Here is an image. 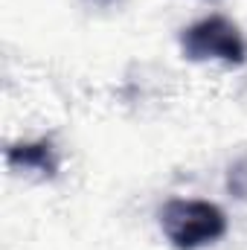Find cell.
I'll list each match as a JSON object with an SVG mask.
<instances>
[{"instance_id": "cell-1", "label": "cell", "mask_w": 247, "mask_h": 250, "mask_svg": "<svg viewBox=\"0 0 247 250\" xmlns=\"http://www.w3.org/2000/svg\"><path fill=\"white\" fill-rule=\"evenodd\" d=\"M160 230L178 250H198L227 233V215L209 201L172 198L160 209Z\"/></svg>"}, {"instance_id": "cell-2", "label": "cell", "mask_w": 247, "mask_h": 250, "mask_svg": "<svg viewBox=\"0 0 247 250\" xmlns=\"http://www.w3.org/2000/svg\"><path fill=\"white\" fill-rule=\"evenodd\" d=\"M181 47L189 62H224L230 67H242L247 62V41L239 26L221 15H209L181 35Z\"/></svg>"}, {"instance_id": "cell-3", "label": "cell", "mask_w": 247, "mask_h": 250, "mask_svg": "<svg viewBox=\"0 0 247 250\" xmlns=\"http://www.w3.org/2000/svg\"><path fill=\"white\" fill-rule=\"evenodd\" d=\"M6 163H9L15 172H35V175H41V178H53L56 169H59L56 148H53L47 140H38V143H15V146H9Z\"/></svg>"}, {"instance_id": "cell-4", "label": "cell", "mask_w": 247, "mask_h": 250, "mask_svg": "<svg viewBox=\"0 0 247 250\" xmlns=\"http://www.w3.org/2000/svg\"><path fill=\"white\" fill-rule=\"evenodd\" d=\"M227 187H230V192H233V195L247 198V160L236 163V166L230 169V181H227Z\"/></svg>"}, {"instance_id": "cell-5", "label": "cell", "mask_w": 247, "mask_h": 250, "mask_svg": "<svg viewBox=\"0 0 247 250\" xmlns=\"http://www.w3.org/2000/svg\"><path fill=\"white\" fill-rule=\"evenodd\" d=\"M87 3H93V6H114L117 0H87Z\"/></svg>"}]
</instances>
